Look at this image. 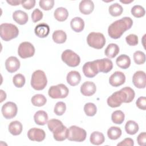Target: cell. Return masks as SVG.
Segmentation results:
<instances>
[{
	"label": "cell",
	"instance_id": "obj_1",
	"mask_svg": "<svg viewBox=\"0 0 146 146\" xmlns=\"http://www.w3.org/2000/svg\"><path fill=\"white\" fill-rule=\"evenodd\" d=\"M133 25V21L130 17H123L111 23L108 29L109 36L113 39H118L123 33L131 29Z\"/></svg>",
	"mask_w": 146,
	"mask_h": 146
},
{
	"label": "cell",
	"instance_id": "obj_2",
	"mask_svg": "<svg viewBox=\"0 0 146 146\" xmlns=\"http://www.w3.org/2000/svg\"><path fill=\"white\" fill-rule=\"evenodd\" d=\"M0 29L1 38L5 41H9L17 38L19 34L18 27L11 23H2Z\"/></svg>",
	"mask_w": 146,
	"mask_h": 146
},
{
	"label": "cell",
	"instance_id": "obj_3",
	"mask_svg": "<svg viewBox=\"0 0 146 146\" xmlns=\"http://www.w3.org/2000/svg\"><path fill=\"white\" fill-rule=\"evenodd\" d=\"M47 84V80L45 73L40 70L34 71L31 79L32 87L37 91L43 90Z\"/></svg>",
	"mask_w": 146,
	"mask_h": 146
},
{
	"label": "cell",
	"instance_id": "obj_4",
	"mask_svg": "<svg viewBox=\"0 0 146 146\" xmlns=\"http://www.w3.org/2000/svg\"><path fill=\"white\" fill-rule=\"evenodd\" d=\"M87 42L89 46L96 49L102 48L106 44V38L100 33L92 32L87 37Z\"/></svg>",
	"mask_w": 146,
	"mask_h": 146
},
{
	"label": "cell",
	"instance_id": "obj_5",
	"mask_svg": "<svg viewBox=\"0 0 146 146\" xmlns=\"http://www.w3.org/2000/svg\"><path fill=\"white\" fill-rule=\"evenodd\" d=\"M86 136V131L80 127L76 125H72L68 129L67 139L70 141L82 142L85 140Z\"/></svg>",
	"mask_w": 146,
	"mask_h": 146
},
{
	"label": "cell",
	"instance_id": "obj_6",
	"mask_svg": "<svg viewBox=\"0 0 146 146\" xmlns=\"http://www.w3.org/2000/svg\"><path fill=\"white\" fill-rule=\"evenodd\" d=\"M61 58L63 62L71 67L78 66L80 62L79 56L71 50H64L62 54Z\"/></svg>",
	"mask_w": 146,
	"mask_h": 146
},
{
	"label": "cell",
	"instance_id": "obj_7",
	"mask_svg": "<svg viewBox=\"0 0 146 146\" xmlns=\"http://www.w3.org/2000/svg\"><path fill=\"white\" fill-rule=\"evenodd\" d=\"M69 92L68 88L63 84L52 86L48 90V95L52 99H62L67 96Z\"/></svg>",
	"mask_w": 146,
	"mask_h": 146
},
{
	"label": "cell",
	"instance_id": "obj_8",
	"mask_svg": "<svg viewBox=\"0 0 146 146\" xmlns=\"http://www.w3.org/2000/svg\"><path fill=\"white\" fill-rule=\"evenodd\" d=\"M107 104L108 105L112 107L115 108L120 106L122 103H126V96L121 89L120 91L115 92L107 99Z\"/></svg>",
	"mask_w": 146,
	"mask_h": 146
},
{
	"label": "cell",
	"instance_id": "obj_9",
	"mask_svg": "<svg viewBox=\"0 0 146 146\" xmlns=\"http://www.w3.org/2000/svg\"><path fill=\"white\" fill-rule=\"evenodd\" d=\"M35 53V48L34 46L30 42H22L18 49V54L19 56L23 59L33 56Z\"/></svg>",
	"mask_w": 146,
	"mask_h": 146
},
{
	"label": "cell",
	"instance_id": "obj_10",
	"mask_svg": "<svg viewBox=\"0 0 146 146\" xmlns=\"http://www.w3.org/2000/svg\"><path fill=\"white\" fill-rule=\"evenodd\" d=\"M17 106L15 103L8 102L4 104L1 109L3 117L6 119H10L14 117L17 113Z\"/></svg>",
	"mask_w": 146,
	"mask_h": 146
},
{
	"label": "cell",
	"instance_id": "obj_11",
	"mask_svg": "<svg viewBox=\"0 0 146 146\" xmlns=\"http://www.w3.org/2000/svg\"><path fill=\"white\" fill-rule=\"evenodd\" d=\"M51 132L53 133L54 138L56 141H62L67 139L68 129L63 124L62 122L55 127Z\"/></svg>",
	"mask_w": 146,
	"mask_h": 146
},
{
	"label": "cell",
	"instance_id": "obj_12",
	"mask_svg": "<svg viewBox=\"0 0 146 146\" xmlns=\"http://www.w3.org/2000/svg\"><path fill=\"white\" fill-rule=\"evenodd\" d=\"M83 72L87 78H92L96 76L99 72V70L95 60L86 62L83 66Z\"/></svg>",
	"mask_w": 146,
	"mask_h": 146
},
{
	"label": "cell",
	"instance_id": "obj_13",
	"mask_svg": "<svg viewBox=\"0 0 146 146\" xmlns=\"http://www.w3.org/2000/svg\"><path fill=\"white\" fill-rule=\"evenodd\" d=\"M27 137L30 140L40 142L45 139L46 133L42 129L33 128L29 130L27 132Z\"/></svg>",
	"mask_w": 146,
	"mask_h": 146
},
{
	"label": "cell",
	"instance_id": "obj_14",
	"mask_svg": "<svg viewBox=\"0 0 146 146\" xmlns=\"http://www.w3.org/2000/svg\"><path fill=\"white\" fill-rule=\"evenodd\" d=\"M132 82L138 88H144L146 86L145 73L143 71H136L133 75Z\"/></svg>",
	"mask_w": 146,
	"mask_h": 146
},
{
	"label": "cell",
	"instance_id": "obj_15",
	"mask_svg": "<svg viewBox=\"0 0 146 146\" xmlns=\"http://www.w3.org/2000/svg\"><path fill=\"white\" fill-rule=\"evenodd\" d=\"M125 76L124 73L120 71H115L109 78L110 84L113 87H119L124 83Z\"/></svg>",
	"mask_w": 146,
	"mask_h": 146
},
{
	"label": "cell",
	"instance_id": "obj_16",
	"mask_svg": "<svg viewBox=\"0 0 146 146\" xmlns=\"http://www.w3.org/2000/svg\"><path fill=\"white\" fill-rule=\"evenodd\" d=\"M95 62L97 64L99 72L107 73L113 68V63L112 61L108 58L95 60Z\"/></svg>",
	"mask_w": 146,
	"mask_h": 146
},
{
	"label": "cell",
	"instance_id": "obj_17",
	"mask_svg": "<svg viewBox=\"0 0 146 146\" xmlns=\"http://www.w3.org/2000/svg\"><path fill=\"white\" fill-rule=\"evenodd\" d=\"M5 67L10 73L17 71L20 67V62L15 56H10L5 62Z\"/></svg>",
	"mask_w": 146,
	"mask_h": 146
},
{
	"label": "cell",
	"instance_id": "obj_18",
	"mask_svg": "<svg viewBox=\"0 0 146 146\" xmlns=\"http://www.w3.org/2000/svg\"><path fill=\"white\" fill-rule=\"evenodd\" d=\"M96 91V87L94 82L87 81L85 82L80 87V92L86 96H90L93 95Z\"/></svg>",
	"mask_w": 146,
	"mask_h": 146
},
{
	"label": "cell",
	"instance_id": "obj_19",
	"mask_svg": "<svg viewBox=\"0 0 146 146\" xmlns=\"http://www.w3.org/2000/svg\"><path fill=\"white\" fill-rule=\"evenodd\" d=\"M79 8L80 13L85 15H88L93 11L94 4L92 1L83 0L80 2Z\"/></svg>",
	"mask_w": 146,
	"mask_h": 146
},
{
	"label": "cell",
	"instance_id": "obj_20",
	"mask_svg": "<svg viewBox=\"0 0 146 146\" xmlns=\"http://www.w3.org/2000/svg\"><path fill=\"white\" fill-rule=\"evenodd\" d=\"M67 83L71 86L78 85L81 80V76L79 72L76 71H71L69 72L66 77Z\"/></svg>",
	"mask_w": 146,
	"mask_h": 146
},
{
	"label": "cell",
	"instance_id": "obj_21",
	"mask_svg": "<svg viewBox=\"0 0 146 146\" xmlns=\"http://www.w3.org/2000/svg\"><path fill=\"white\" fill-rule=\"evenodd\" d=\"M13 18L15 22L21 25H25L28 21V15L25 12L18 10L13 14Z\"/></svg>",
	"mask_w": 146,
	"mask_h": 146
},
{
	"label": "cell",
	"instance_id": "obj_22",
	"mask_svg": "<svg viewBox=\"0 0 146 146\" xmlns=\"http://www.w3.org/2000/svg\"><path fill=\"white\" fill-rule=\"evenodd\" d=\"M34 31L39 38H45L49 34L50 27L47 24L40 23L35 27Z\"/></svg>",
	"mask_w": 146,
	"mask_h": 146
},
{
	"label": "cell",
	"instance_id": "obj_23",
	"mask_svg": "<svg viewBox=\"0 0 146 146\" xmlns=\"http://www.w3.org/2000/svg\"><path fill=\"white\" fill-rule=\"evenodd\" d=\"M71 29L76 33L81 32L84 27V22L80 17H75L70 22Z\"/></svg>",
	"mask_w": 146,
	"mask_h": 146
},
{
	"label": "cell",
	"instance_id": "obj_24",
	"mask_svg": "<svg viewBox=\"0 0 146 146\" xmlns=\"http://www.w3.org/2000/svg\"><path fill=\"white\" fill-rule=\"evenodd\" d=\"M34 119L36 124L39 125H43L47 123L48 115L45 111L43 110H39L34 114Z\"/></svg>",
	"mask_w": 146,
	"mask_h": 146
},
{
	"label": "cell",
	"instance_id": "obj_25",
	"mask_svg": "<svg viewBox=\"0 0 146 146\" xmlns=\"http://www.w3.org/2000/svg\"><path fill=\"white\" fill-rule=\"evenodd\" d=\"M116 63L117 66L120 68L123 69H127L130 66L131 59L128 55L125 54H122L117 58L116 60Z\"/></svg>",
	"mask_w": 146,
	"mask_h": 146
},
{
	"label": "cell",
	"instance_id": "obj_26",
	"mask_svg": "<svg viewBox=\"0 0 146 146\" xmlns=\"http://www.w3.org/2000/svg\"><path fill=\"white\" fill-rule=\"evenodd\" d=\"M54 16L57 21L59 22H63L67 19L68 17V12L66 8L60 7L55 10Z\"/></svg>",
	"mask_w": 146,
	"mask_h": 146
},
{
	"label": "cell",
	"instance_id": "obj_27",
	"mask_svg": "<svg viewBox=\"0 0 146 146\" xmlns=\"http://www.w3.org/2000/svg\"><path fill=\"white\" fill-rule=\"evenodd\" d=\"M90 140L91 143L92 144L99 145L104 143L105 141V138L102 133L98 131H95L91 134Z\"/></svg>",
	"mask_w": 146,
	"mask_h": 146
},
{
	"label": "cell",
	"instance_id": "obj_28",
	"mask_svg": "<svg viewBox=\"0 0 146 146\" xmlns=\"http://www.w3.org/2000/svg\"><path fill=\"white\" fill-rule=\"evenodd\" d=\"M119 52V46L115 43H110L106 47L104 54L106 56L109 58H113L115 57Z\"/></svg>",
	"mask_w": 146,
	"mask_h": 146
},
{
	"label": "cell",
	"instance_id": "obj_29",
	"mask_svg": "<svg viewBox=\"0 0 146 146\" xmlns=\"http://www.w3.org/2000/svg\"><path fill=\"white\" fill-rule=\"evenodd\" d=\"M22 129L23 128L21 123L17 120L11 121L9 125V131L10 133L14 136L21 134Z\"/></svg>",
	"mask_w": 146,
	"mask_h": 146
},
{
	"label": "cell",
	"instance_id": "obj_30",
	"mask_svg": "<svg viewBox=\"0 0 146 146\" xmlns=\"http://www.w3.org/2000/svg\"><path fill=\"white\" fill-rule=\"evenodd\" d=\"M52 39L56 43H63L67 39V35L63 30H56L52 34Z\"/></svg>",
	"mask_w": 146,
	"mask_h": 146
},
{
	"label": "cell",
	"instance_id": "obj_31",
	"mask_svg": "<svg viewBox=\"0 0 146 146\" xmlns=\"http://www.w3.org/2000/svg\"><path fill=\"white\" fill-rule=\"evenodd\" d=\"M125 130L129 135H135L139 131V125L135 121L128 120L125 125Z\"/></svg>",
	"mask_w": 146,
	"mask_h": 146
},
{
	"label": "cell",
	"instance_id": "obj_32",
	"mask_svg": "<svg viewBox=\"0 0 146 146\" xmlns=\"http://www.w3.org/2000/svg\"><path fill=\"white\" fill-rule=\"evenodd\" d=\"M107 135L111 140H116L121 135V130L117 127H111L107 131Z\"/></svg>",
	"mask_w": 146,
	"mask_h": 146
},
{
	"label": "cell",
	"instance_id": "obj_33",
	"mask_svg": "<svg viewBox=\"0 0 146 146\" xmlns=\"http://www.w3.org/2000/svg\"><path fill=\"white\" fill-rule=\"evenodd\" d=\"M47 102L46 97L42 94H36L31 98V103L34 106L41 107L44 106Z\"/></svg>",
	"mask_w": 146,
	"mask_h": 146
},
{
	"label": "cell",
	"instance_id": "obj_34",
	"mask_svg": "<svg viewBox=\"0 0 146 146\" xmlns=\"http://www.w3.org/2000/svg\"><path fill=\"white\" fill-rule=\"evenodd\" d=\"M124 114L120 110H116L112 112L111 115V119L113 123L121 124L124 120Z\"/></svg>",
	"mask_w": 146,
	"mask_h": 146
},
{
	"label": "cell",
	"instance_id": "obj_35",
	"mask_svg": "<svg viewBox=\"0 0 146 146\" xmlns=\"http://www.w3.org/2000/svg\"><path fill=\"white\" fill-rule=\"evenodd\" d=\"M110 14L113 17H117L120 15L123 11L122 6L117 3L112 4L108 9Z\"/></svg>",
	"mask_w": 146,
	"mask_h": 146
},
{
	"label": "cell",
	"instance_id": "obj_36",
	"mask_svg": "<svg viewBox=\"0 0 146 146\" xmlns=\"http://www.w3.org/2000/svg\"><path fill=\"white\" fill-rule=\"evenodd\" d=\"M84 111L86 115L88 116H94L97 111L96 105L92 103H87L84 106Z\"/></svg>",
	"mask_w": 146,
	"mask_h": 146
},
{
	"label": "cell",
	"instance_id": "obj_37",
	"mask_svg": "<svg viewBox=\"0 0 146 146\" xmlns=\"http://www.w3.org/2000/svg\"><path fill=\"white\" fill-rule=\"evenodd\" d=\"M131 14L136 18H140L144 16L145 11L143 7L140 5H135L131 9Z\"/></svg>",
	"mask_w": 146,
	"mask_h": 146
},
{
	"label": "cell",
	"instance_id": "obj_38",
	"mask_svg": "<svg viewBox=\"0 0 146 146\" xmlns=\"http://www.w3.org/2000/svg\"><path fill=\"white\" fill-rule=\"evenodd\" d=\"M133 60L137 64H143L145 62V55L140 51H136L133 54Z\"/></svg>",
	"mask_w": 146,
	"mask_h": 146
},
{
	"label": "cell",
	"instance_id": "obj_39",
	"mask_svg": "<svg viewBox=\"0 0 146 146\" xmlns=\"http://www.w3.org/2000/svg\"><path fill=\"white\" fill-rule=\"evenodd\" d=\"M13 82L16 87L21 88L25 83V78L22 74H17L13 77Z\"/></svg>",
	"mask_w": 146,
	"mask_h": 146
},
{
	"label": "cell",
	"instance_id": "obj_40",
	"mask_svg": "<svg viewBox=\"0 0 146 146\" xmlns=\"http://www.w3.org/2000/svg\"><path fill=\"white\" fill-rule=\"evenodd\" d=\"M66 110V104L63 102H57L55 106L54 112L58 116H61L65 112Z\"/></svg>",
	"mask_w": 146,
	"mask_h": 146
},
{
	"label": "cell",
	"instance_id": "obj_41",
	"mask_svg": "<svg viewBox=\"0 0 146 146\" xmlns=\"http://www.w3.org/2000/svg\"><path fill=\"white\" fill-rule=\"evenodd\" d=\"M121 90L123 91V92H124V94L125 95L126 99H127L126 103L131 102L133 100V99L135 98V95L133 90L129 87H124V88H121Z\"/></svg>",
	"mask_w": 146,
	"mask_h": 146
},
{
	"label": "cell",
	"instance_id": "obj_42",
	"mask_svg": "<svg viewBox=\"0 0 146 146\" xmlns=\"http://www.w3.org/2000/svg\"><path fill=\"white\" fill-rule=\"evenodd\" d=\"M39 6L44 10H51L54 5V0H40L39 2Z\"/></svg>",
	"mask_w": 146,
	"mask_h": 146
},
{
	"label": "cell",
	"instance_id": "obj_43",
	"mask_svg": "<svg viewBox=\"0 0 146 146\" xmlns=\"http://www.w3.org/2000/svg\"><path fill=\"white\" fill-rule=\"evenodd\" d=\"M126 42L129 46H134L138 44V37L135 34H129L125 38Z\"/></svg>",
	"mask_w": 146,
	"mask_h": 146
},
{
	"label": "cell",
	"instance_id": "obj_44",
	"mask_svg": "<svg viewBox=\"0 0 146 146\" xmlns=\"http://www.w3.org/2000/svg\"><path fill=\"white\" fill-rule=\"evenodd\" d=\"M43 18V13L38 9H35L31 14V19L33 22L35 23L40 20H41Z\"/></svg>",
	"mask_w": 146,
	"mask_h": 146
},
{
	"label": "cell",
	"instance_id": "obj_45",
	"mask_svg": "<svg viewBox=\"0 0 146 146\" xmlns=\"http://www.w3.org/2000/svg\"><path fill=\"white\" fill-rule=\"evenodd\" d=\"M136 106L140 110H146V98L145 96L139 97L136 102Z\"/></svg>",
	"mask_w": 146,
	"mask_h": 146
},
{
	"label": "cell",
	"instance_id": "obj_46",
	"mask_svg": "<svg viewBox=\"0 0 146 146\" xmlns=\"http://www.w3.org/2000/svg\"><path fill=\"white\" fill-rule=\"evenodd\" d=\"M35 0H27V1H21V4L25 9L30 10L33 8L35 5Z\"/></svg>",
	"mask_w": 146,
	"mask_h": 146
},
{
	"label": "cell",
	"instance_id": "obj_47",
	"mask_svg": "<svg viewBox=\"0 0 146 146\" xmlns=\"http://www.w3.org/2000/svg\"><path fill=\"white\" fill-rule=\"evenodd\" d=\"M137 141L139 145L144 146L146 143V133L145 132L140 133L137 137Z\"/></svg>",
	"mask_w": 146,
	"mask_h": 146
},
{
	"label": "cell",
	"instance_id": "obj_48",
	"mask_svg": "<svg viewBox=\"0 0 146 146\" xmlns=\"http://www.w3.org/2000/svg\"><path fill=\"white\" fill-rule=\"evenodd\" d=\"M134 144L133 140L129 137L125 138L120 143L117 144V146H133Z\"/></svg>",
	"mask_w": 146,
	"mask_h": 146
},
{
	"label": "cell",
	"instance_id": "obj_49",
	"mask_svg": "<svg viewBox=\"0 0 146 146\" xmlns=\"http://www.w3.org/2000/svg\"><path fill=\"white\" fill-rule=\"evenodd\" d=\"M7 2L11 6H17L21 3V1H7Z\"/></svg>",
	"mask_w": 146,
	"mask_h": 146
},
{
	"label": "cell",
	"instance_id": "obj_50",
	"mask_svg": "<svg viewBox=\"0 0 146 146\" xmlns=\"http://www.w3.org/2000/svg\"><path fill=\"white\" fill-rule=\"evenodd\" d=\"M0 91H1V95L0 102H2L4 100L6 99V93H5L3 90H1Z\"/></svg>",
	"mask_w": 146,
	"mask_h": 146
},
{
	"label": "cell",
	"instance_id": "obj_51",
	"mask_svg": "<svg viewBox=\"0 0 146 146\" xmlns=\"http://www.w3.org/2000/svg\"><path fill=\"white\" fill-rule=\"evenodd\" d=\"M120 1L121 3H125V4H127V3H129L132 2H133V0H131V1H122V0H120Z\"/></svg>",
	"mask_w": 146,
	"mask_h": 146
}]
</instances>
